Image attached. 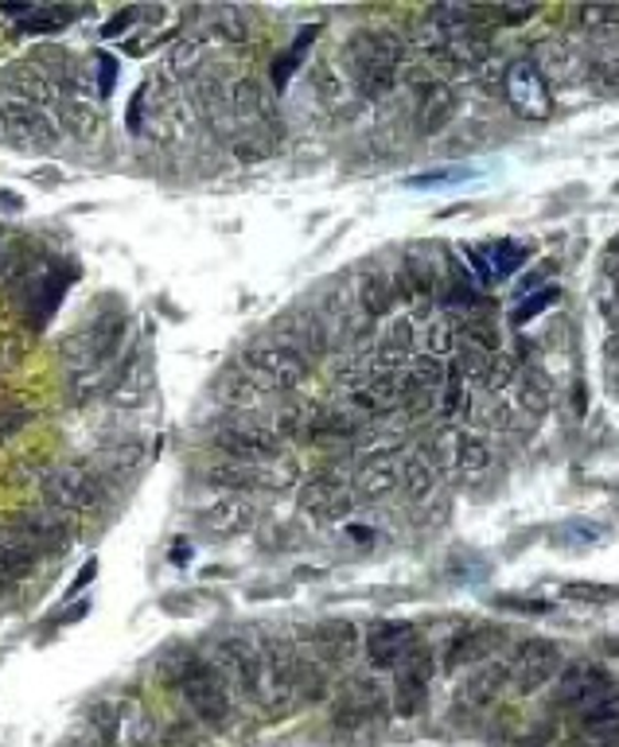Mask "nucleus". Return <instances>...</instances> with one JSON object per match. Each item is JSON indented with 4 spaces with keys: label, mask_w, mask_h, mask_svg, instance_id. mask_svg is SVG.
<instances>
[{
    "label": "nucleus",
    "mask_w": 619,
    "mask_h": 747,
    "mask_svg": "<svg viewBox=\"0 0 619 747\" xmlns=\"http://www.w3.org/2000/svg\"><path fill=\"white\" fill-rule=\"evenodd\" d=\"M456 114V98L448 86L433 83L425 86L421 94V106H417V125H421V132H437L440 125H448V117Z\"/></svg>",
    "instance_id": "nucleus-22"
},
{
    "label": "nucleus",
    "mask_w": 619,
    "mask_h": 747,
    "mask_svg": "<svg viewBox=\"0 0 619 747\" xmlns=\"http://www.w3.org/2000/svg\"><path fill=\"white\" fill-rule=\"evenodd\" d=\"M348 71L366 98H382L397 83L405 47L394 32H355L348 43Z\"/></svg>",
    "instance_id": "nucleus-2"
},
{
    "label": "nucleus",
    "mask_w": 619,
    "mask_h": 747,
    "mask_svg": "<svg viewBox=\"0 0 619 747\" xmlns=\"http://www.w3.org/2000/svg\"><path fill=\"white\" fill-rule=\"evenodd\" d=\"M215 665L223 670L226 682H234V690H242L249 701H262V677H265V654L257 634H223L215 642Z\"/></svg>",
    "instance_id": "nucleus-6"
},
{
    "label": "nucleus",
    "mask_w": 619,
    "mask_h": 747,
    "mask_svg": "<svg viewBox=\"0 0 619 747\" xmlns=\"http://www.w3.org/2000/svg\"><path fill=\"white\" fill-rule=\"evenodd\" d=\"M348 534H351V537H355V542H366V545H371V542H374V530H363V526H351V530H348Z\"/></svg>",
    "instance_id": "nucleus-45"
},
{
    "label": "nucleus",
    "mask_w": 619,
    "mask_h": 747,
    "mask_svg": "<svg viewBox=\"0 0 619 747\" xmlns=\"http://www.w3.org/2000/svg\"><path fill=\"white\" fill-rule=\"evenodd\" d=\"M132 20H137V12H125V17L109 20V24H106V32H102V35H121V32H125V28H129V24H132Z\"/></svg>",
    "instance_id": "nucleus-43"
},
{
    "label": "nucleus",
    "mask_w": 619,
    "mask_h": 747,
    "mask_svg": "<svg viewBox=\"0 0 619 747\" xmlns=\"http://www.w3.org/2000/svg\"><path fill=\"white\" fill-rule=\"evenodd\" d=\"M12 90H17V102H28V106H51L55 98V86L43 78V74H35L32 66H24V71L12 74Z\"/></svg>",
    "instance_id": "nucleus-27"
},
{
    "label": "nucleus",
    "mask_w": 619,
    "mask_h": 747,
    "mask_svg": "<svg viewBox=\"0 0 619 747\" xmlns=\"http://www.w3.org/2000/svg\"><path fill=\"white\" fill-rule=\"evenodd\" d=\"M40 499L43 506L63 510V514H75V510H94L102 502V483L94 471L78 468V463H63V468H51L40 479Z\"/></svg>",
    "instance_id": "nucleus-7"
},
{
    "label": "nucleus",
    "mask_w": 619,
    "mask_h": 747,
    "mask_svg": "<svg viewBox=\"0 0 619 747\" xmlns=\"http://www.w3.org/2000/svg\"><path fill=\"white\" fill-rule=\"evenodd\" d=\"M506 102H511V109L519 117H526V121H542V117H549V90H545L542 83V71H537L534 63H514L511 71H506Z\"/></svg>",
    "instance_id": "nucleus-10"
},
{
    "label": "nucleus",
    "mask_w": 619,
    "mask_h": 747,
    "mask_svg": "<svg viewBox=\"0 0 619 747\" xmlns=\"http://www.w3.org/2000/svg\"><path fill=\"white\" fill-rule=\"evenodd\" d=\"M211 28L218 32V40L242 43V40H249V12H242V9H218V12H211Z\"/></svg>",
    "instance_id": "nucleus-29"
},
{
    "label": "nucleus",
    "mask_w": 619,
    "mask_h": 747,
    "mask_svg": "<svg viewBox=\"0 0 619 747\" xmlns=\"http://www.w3.org/2000/svg\"><path fill=\"white\" fill-rule=\"evenodd\" d=\"M28 420H32V413L28 409H0V444L9 440V436H17Z\"/></svg>",
    "instance_id": "nucleus-39"
},
{
    "label": "nucleus",
    "mask_w": 619,
    "mask_h": 747,
    "mask_svg": "<svg viewBox=\"0 0 619 747\" xmlns=\"http://www.w3.org/2000/svg\"><path fill=\"white\" fill-rule=\"evenodd\" d=\"M234 157H238V160H246V164H257V160H262L265 152L254 145V140H234Z\"/></svg>",
    "instance_id": "nucleus-41"
},
{
    "label": "nucleus",
    "mask_w": 619,
    "mask_h": 747,
    "mask_svg": "<svg viewBox=\"0 0 619 747\" xmlns=\"http://www.w3.org/2000/svg\"><path fill=\"white\" fill-rule=\"evenodd\" d=\"M75 534V522L63 514V510H51V506H35L17 514V537H24L35 553L40 549H66Z\"/></svg>",
    "instance_id": "nucleus-11"
},
{
    "label": "nucleus",
    "mask_w": 619,
    "mask_h": 747,
    "mask_svg": "<svg viewBox=\"0 0 619 747\" xmlns=\"http://www.w3.org/2000/svg\"><path fill=\"white\" fill-rule=\"evenodd\" d=\"M562 591L573 600H611V596H619V588H608V584H565Z\"/></svg>",
    "instance_id": "nucleus-37"
},
{
    "label": "nucleus",
    "mask_w": 619,
    "mask_h": 747,
    "mask_svg": "<svg viewBox=\"0 0 619 747\" xmlns=\"http://www.w3.org/2000/svg\"><path fill=\"white\" fill-rule=\"evenodd\" d=\"M499 685H503V665H488V670H479V674L471 677L463 697H468L471 705H488L499 693Z\"/></svg>",
    "instance_id": "nucleus-32"
},
{
    "label": "nucleus",
    "mask_w": 619,
    "mask_h": 747,
    "mask_svg": "<svg viewBox=\"0 0 619 747\" xmlns=\"http://www.w3.org/2000/svg\"><path fill=\"white\" fill-rule=\"evenodd\" d=\"M55 106H58V125L75 132L78 140H90L94 132H98V125H102L98 109L86 106L83 98H58Z\"/></svg>",
    "instance_id": "nucleus-24"
},
{
    "label": "nucleus",
    "mask_w": 619,
    "mask_h": 747,
    "mask_svg": "<svg viewBox=\"0 0 619 747\" xmlns=\"http://www.w3.org/2000/svg\"><path fill=\"white\" fill-rule=\"evenodd\" d=\"M483 468H488V448H483V440L463 436V440L456 444V471H463V476H479Z\"/></svg>",
    "instance_id": "nucleus-33"
},
{
    "label": "nucleus",
    "mask_w": 619,
    "mask_h": 747,
    "mask_svg": "<svg viewBox=\"0 0 619 747\" xmlns=\"http://www.w3.org/2000/svg\"><path fill=\"white\" fill-rule=\"evenodd\" d=\"M359 428V420L348 409H335V405H312V417H308V440H343Z\"/></svg>",
    "instance_id": "nucleus-19"
},
{
    "label": "nucleus",
    "mask_w": 619,
    "mask_h": 747,
    "mask_svg": "<svg viewBox=\"0 0 619 747\" xmlns=\"http://www.w3.org/2000/svg\"><path fill=\"white\" fill-rule=\"evenodd\" d=\"M397 483H402V460L386 452L363 463V471L355 476V494L363 502H374V499H386L389 491H397Z\"/></svg>",
    "instance_id": "nucleus-16"
},
{
    "label": "nucleus",
    "mask_w": 619,
    "mask_h": 747,
    "mask_svg": "<svg viewBox=\"0 0 619 747\" xmlns=\"http://www.w3.org/2000/svg\"><path fill=\"white\" fill-rule=\"evenodd\" d=\"M215 394H218V402H226L231 409H246L249 402H257V397H262V389H257L254 382L242 374V366H238V370H223V374H218Z\"/></svg>",
    "instance_id": "nucleus-26"
},
{
    "label": "nucleus",
    "mask_w": 619,
    "mask_h": 747,
    "mask_svg": "<svg viewBox=\"0 0 619 747\" xmlns=\"http://www.w3.org/2000/svg\"><path fill=\"white\" fill-rule=\"evenodd\" d=\"M183 561H191V545L188 542H183V545L175 542L172 545V565H183Z\"/></svg>",
    "instance_id": "nucleus-44"
},
{
    "label": "nucleus",
    "mask_w": 619,
    "mask_h": 747,
    "mask_svg": "<svg viewBox=\"0 0 619 747\" xmlns=\"http://www.w3.org/2000/svg\"><path fill=\"white\" fill-rule=\"evenodd\" d=\"M417 650V631L409 623H378L366 634V658L378 670H397Z\"/></svg>",
    "instance_id": "nucleus-13"
},
{
    "label": "nucleus",
    "mask_w": 619,
    "mask_h": 747,
    "mask_svg": "<svg viewBox=\"0 0 619 747\" xmlns=\"http://www.w3.org/2000/svg\"><path fill=\"white\" fill-rule=\"evenodd\" d=\"M452 323L445 320V316H437V320L425 328V351H429V359H437V354L452 351Z\"/></svg>",
    "instance_id": "nucleus-35"
},
{
    "label": "nucleus",
    "mask_w": 619,
    "mask_h": 747,
    "mask_svg": "<svg viewBox=\"0 0 619 747\" xmlns=\"http://www.w3.org/2000/svg\"><path fill=\"white\" fill-rule=\"evenodd\" d=\"M549 305H557V288H545V292L530 296L526 305H522L519 312H514V320H519V323L534 320V316H537V312H545V308H549Z\"/></svg>",
    "instance_id": "nucleus-38"
},
{
    "label": "nucleus",
    "mask_w": 619,
    "mask_h": 747,
    "mask_svg": "<svg viewBox=\"0 0 619 747\" xmlns=\"http://www.w3.org/2000/svg\"><path fill=\"white\" fill-rule=\"evenodd\" d=\"M316 35H320V28H316V24H312V28H305V32L297 35V43H292V47H289V55H285V58H277V63H273V83H277V86H285V83H289V74L297 71L300 55H305V51L312 47V40H316Z\"/></svg>",
    "instance_id": "nucleus-30"
},
{
    "label": "nucleus",
    "mask_w": 619,
    "mask_h": 747,
    "mask_svg": "<svg viewBox=\"0 0 619 747\" xmlns=\"http://www.w3.org/2000/svg\"><path fill=\"white\" fill-rule=\"evenodd\" d=\"M616 191H619V188H616Z\"/></svg>",
    "instance_id": "nucleus-47"
},
{
    "label": "nucleus",
    "mask_w": 619,
    "mask_h": 747,
    "mask_svg": "<svg viewBox=\"0 0 619 747\" xmlns=\"http://www.w3.org/2000/svg\"><path fill=\"white\" fill-rule=\"evenodd\" d=\"M206 479L218 487H226L231 494H249L257 491V468H246V463H223V468H211Z\"/></svg>",
    "instance_id": "nucleus-28"
},
{
    "label": "nucleus",
    "mask_w": 619,
    "mask_h": 747,
    "mask_svg": "<svg viewBox=\"0 0 619 747\" xmlns=\"http://www.w3.org/2000/svg\"><path fill=\"white\" fill-rule=\"evenodd\" d=\"M471 180V168H440V172H425V175H413L405 180L409 188H437V183H460Z\"/></svg>",
    "instance_id": "nucleus-36"
},
{
    "label": "nucleus",
    "mask_w": 619,
    "mask_h": 747,
    "mask_svg": "<svg viewBox=\"0 0 619 747\" xmlns=\"http://www.w3.org/2000/svg\"><path fill=\"white\" fill-rule=\"evenodd\" d=\"M359 305H363V312L371 316V320H378V316H386L389 308H394V285H389L386 273L366 269L363 277H359Z\"/></svg>",
    "instance_id": "nucleus-21"
},
{
    "label": "nucleus",
    "mask_w": 619,
    "mask_h": 747,
    "mask_svg": "<svg viewBox=\"0 0 619 747\" xmlns=\"http://www.w3.org/2000/svg\"><path fill=\"white\" fill-rule=\"evenodd\" d=\"M125 335V316L121 308L114 312H98L86 328H78L75 335L63 343V366L71 370V382L83 386L86 378H98L102 366L117 354V343Z\"/></svg>",
    "instance_id": "nucleus-4"
},
{
    "label": "nucleus",
    "mask_w": 619,
    "mask_h": 747,
    "mask_svg": "<svg viewBox=\"0 0 619 747\" xmlns=\"http://www.w3.org/2000/svg\"><path fill=\"white\" fill-rule=\"evenodd\" d=\"M98 66H102V86H98V90H102V94H109V90H114L117 63H114V58H109V55H102V58H98Z\"/></svg>",
    "instance_id": "nucleus-42"
},
{
    "label": "nucleus",
    "mask_w": 619,
    "mask_h": 747,
    "mask_svg": "<svg viewBox=\"0 0 619 747\" xmlns=\"http://www.w3.org/2000/svg\"><path fill=\"white\" fill-rule=\"evenodd\" d=\"M238 366L262 394H292V389L305 386L312 362L292 346L277 343V339H254V343L242 346Z\"/></svg>",
    "instance_id": "nucleus-3"
},
{
    "label": "nucleus",
    "mask_w": 619,
    "mask_h": 747,
    "mask_svg": "<svg viewBox=\"0 0 619 747\" xmlns=\"http://www.w3.org/2000/svg\"><path fill=\"white\" fill-rule=\"evenodd\" d=\"M160 677H164L172 690L183 693L188 708L206 724V728H231L234 716V697H231V682L223 677L211 658H203L191 647H172L160 658Z\"/></svg>",
    "instance_id": "nucleus-1"
},
{
    "label": "nucleus",
    "mask_w": 619,
    "mask_h": 747,
    "mask_svg": "<svg viewBox=\"0 0 619 747\" xmlns=\"http://www.w3.org/2000/svg\"><path fill=\"white\" fill-rule=\"evenodd\" d=\"M211 448L231 456V463H246V468H262L273 456H281V436L273 433L265 417H231L223 425L211 428Z\"/></svg>",
    "instance_id": "nucleus-5"
},
{
    "label": "nucleus",
    "mask_w": 619,
    "mask_h": 747,
    "mask_svg": "<svg viewBox=\"0 0 619 747\" xmlns=\"http://www.w3.org/2000/svg\"><path fill=\"white\" fill-rule=\"evenodd\" d=\"M0 125H4V132H9L17 145L40 148V152L55 145L58 137L55 121H51L40 106H28V102H4V106H0Z\"/></svg>",
    "instance_id": "nucleus-9"
},
{
    "label": "nucleus",
    "mask_w": 619,
    "mask_h": 747,
    "mask_svg": "<svg viewBox=\"0 0 619 747\" xmlns=\"http://www.w3.org/2000/svg\"><path fill=\"white\" fill-rule=\"evenodd\" d=\"M78 17V9H55V4H35L24 20H17L20 35H55L63 32L71 20Z\"/></svg>",
    "instance_id": "nucleus-23"
},
{
    "label": "nucleus",
    "mask_w": 619,
    "mask_h": 747,
    "mask_svg": "<svg viewBox=\"0 0 619 747\" xmlns=\"http://www.w3.org/2000/svg\"><path fill=\"white\" fill-rule=\"evenodd\" d=\"M226 106H231V114L238 117L242 125L262 121V117L269 114V102H265L262 83H257V78H249V74H242V78L226 83Z\"/></svg>",
    "instance_id": "nucleus-18"
},
{
    "label": "nucleus",
    "mask_w": 619,
    "mask_h": 747,
    "mask_svg": "<svg viewBox=\"0 0 619 747\" xmlns=\"http://www.w3.org/2000/svg\"><path fill=\"white\" fill-rule=\"evenodd\" d=\"M429 682H433V658L425 650H413L402 665H397L394 677V708L397 716H413L429 697Z\"/></svg>",
    "instance_id": "nucleus-12"
},
{
    "label": "nucleus",
    "mask_w": 619,
    "mask_h": 747,
    "mask_svg": "<svg viewBox=\"0 0 619 747\" xmlns=\"http://www.w3.org/2000/svg\"><path fill=\"white\" fill-rule=\"evenodd\" d=\"M402 479H405V491H409L413 499H421V494H429L433 483H437V468L425 460H413L409 468H402Z\"/></svg>",
    "instance_id": "nucleus-34"
},
{
    "label": "nucleus",
    "mask_w": 619,
    "mask_h": 747,
    "mask_svg": "<svg viewBox=\"0 0 619 747\" xmlns=\"http://www.w3.org/2000/svg\"><path fill=\"white\" fill-rule=\"evenodd\" d=\"M554 670H557V650L549 647V642H526L519 662H514V682H519V690L530 693L549 682Z\"/></svg>",
    "instance_id": "nucleus-17"
},
{
    "label": "nucleus",
    "mask_w": 619,
    "mask_h": 747,
    "mask_svg": "<svg viewBox=\"0 0 619 747\" xmlns=\"http://www.w3.org/2000/svg\"><path fill=\"white\" fill-rule=\"evenodd\" d=\"M611 693V682L604 677V670L596 665H573L569 674L562 677V693H557V705L565 708H593L596 701H604Z\"/></svg>",
    "instance_id": "nucleus-15"
},
{
    "label": "nucleus",
    "mask_w": 619,
    "mask_h": 747,
    "mask_svg": "<svg viewBox=\"0 0 619 747\" xmlns=\"http://www.w3.org/2000/svg\"><path fill=\"white\" fill-rule=\"evenodd\" d=\"M300 483V460L297 456H273L269 463L257 468V487L262 491H289V487Z\"/></svg>",
    "instance_id": "nucleus-25"
},
{
    "label": "nucleus",
    "mask_w": 619,
    "mask_h": 747,
    "mask_svg": "<svg viewBox=\"0 0 619 747\" xmlns=\"http://www.w3.org/2000/svg\"><path fill=\"white\" fill-rule=\"evenodd\" d=\"M300 506L308 510V514L323 517V522H331V517H348V510L355 506L348 494V487H343V479L339 476H328V471H320V476H312L305 487H300Z\"/></svg>",
    "instance_id": "nucleus-14"
},
{
    "label": "nucleus",
    "mask_w": 619,
    "mask_h": 747,
    "mask_svg": "<svg viewBox=\"0 0 619 747\" xmlns=\"http://www.w3.org/2000/svg\"><path fill=\"white\" fill-rule=\"evenodd\" d=\"M206 58V43L203 40H180L172 47V58H168V66H172V74H195L199 66H203Z\"/></svg>",
    "instance_id": "nucleus-31"
},
{
    "label": "nucleus",
    "mask_w": 619,
    "mask_h": 747,
    "mask_svg": "<svg viewBox=\"0 0 619 747\" xmlns=\"http://www.w3.org/2000/svg\"><path fill=\"white\" fill-rule=\"evenodd\" d=\"M562 534H569V542H585V545L600 542V526H596V522H580V517H573V522H565V530H562Z\"/></svg>",
    "instance_id": "nucleus-40"
},
{
    "label": "nucleus",
    "mask_w": 619,
    "mask_h": 747,
    "mask_svg": "<svg viewBox=\"0 0 619 747\" xmlns=\"http://www.w3.org/2000/svg\"><path fill=\"white\" fill-rule=\"evenodd\" d=\"M35 557H40V553H35L24 537L0 534V584H12V580H20V576H28L35 565Z\"/></svg>",
    "instance_id": "nucleus-20"
},
{
    "label": "nucleus",
    "mask_w": 619,
    "mask_h": 747,
    "mask_svg": "<svg viewBox=\"0 0 619 747\" xmlns=\"http://www.w3.org/2000/svg\"><path fill=\"white\" fill-rule=\"evenodd\" d=\"M86 611H90V604H78V608H71V611H66V616H63V623H75V619H83Z\"/></svg>",
    "instance_id": "nucleus-46"
},
{
    "label": "nucleus",
    "mask_w": 619,
    "mask_h": 747,
    "mask_svg": "<svg viewBox=\"0 0 619 747\" xmlns=\"http://www.w3.org/2000/svg\"><path fill=\"white\" fill-rule=\"evenodd\" d=\"M199 526L206 537H218V542H231L242 537L257 526V502L249 494H226V499L211 502V506L199 514Z\"/></svg>",
    "instance_id": "nucleus-8"
}]
</instances>
